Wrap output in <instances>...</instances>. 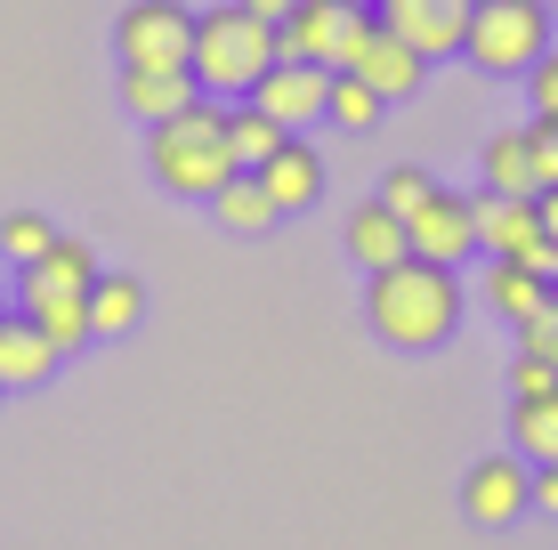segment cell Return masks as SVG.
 <instances>
[{
  "label": "cell",
  "mask_w": 558,
  "mask_h": 550,
  "mask_svg": "<svg viewBox=\"0 0 558 550\" xmlns=\"http://www.w3.org/2000/svg\"><path fill=\"white\" fill-rule=\"evenodd\" d=\"M364 325H373L389 349L405 356H429L461 332V268L446 259H397V268H373L364 276Z\"/></svg>",
  "instance_id": "cell-1"
},
{
  "label": "cell",
  "mask_w": 558,
  "mask_h": 550,
  "mask_svg": "<svg viewBox=\"0 0 558 550\" xmlns=\"http://www.w3.org/2000/svg\"><path fill=\"white\" fill-rule=\"evenodd\" d=\"M146 170L162 195L179 203H210L227 179H235V146H227V106L219 98H195L186 113H170V122L146 130Z\"/></svg>",
  "instance_id": "cell-2"
},
{
  "label": "cell",
  "mask_w": 558,
  "mask_h": 550,
  "mask_svg": "<svg viewBox=\"0 0 558 550\" xmlns=\"http://www.w3.org/2000/svg\"><path fill=\"white\" fill-rule=\"evenodd\" d=\"M276 57H283V33L267 25V16H252L243 0L195 9V82H203V98H219V106L252 98Z\"/></svg>",
  "instance_id": "cell-3"
},
{
  "label": "cell",
  "mask_w": 558,
  "mask_h": 550,
  "mask_svg": "<svg viewBox=\"0 0 558 550\" xmlns=\"http://www.w3.org/2000/svg\"><path fill=\"white\" fill-rule=\"evenodd\" d=\"M550 41H558L550 0H477L461 57H470V65L486 73V82H526V73H534V57H543Z\"/></svg>",
  "instance_id": "cell-4"
},
{
  "label": "cell",
  "mask_w": 558,
  "mask_h": 550,
  "mask_svg": "<svg viewBox=\"0 0 558 550\" xmlns=\"http://www.w3.org/2000/svg\"><path fill=\"white\" fill-rule=\"evenodd\" d=\"M113 57H122V65L195 73V9H186V0H130V9L113 16Z\"/></svg>",
  "instance_id": "cell-5"
},
{
  "label": "cell",
  "mask_w": 558,
  "mask_h": 550,
  "mask_svg": "<svg viewBox=\"0 0 558 550\" xmlns=\"http://www.w3.org/2000/svg\"><path fill=\"white\" fill-rule=\"evenodd\" d=\"M380 9H356V0H300L292 16H283V57H307V65H349V49H356V33L373 25Z\"/></svg>",
  "instance_id": "cell-6"
},
{
  "label": "cell",
  "mask_w": 558,
  "mask_h": 550,
  "mask_svg": "<svg viewBox=\"0 0 558 550\" xmlns=\"http://www.w3.org/2000/svg\"><path fill=\"white\" fill-rule=\"evenodd\" d=\"M534 510V462L526 453H486V462L461 478V518L470 526H518Z\"/></svg>",
  "instance_id": "cell-7"
},
{
  "label": "cell",
  "mask_w": 558,
  "mask_h": 550,
  "mask_svg": "<svg viewBox=\"0 0 558 550\" xmlns=\"http://www.w3.org/2000/svg\"><path fill=\"white\" fill-rule=\"evenodd\" d=\"M340 73H364L389 106H405V98H421V82H429V57H421L413 41H397V33L373 16V25L356 33V49H349V65H340Z\"/></svg>",
  "instance_id": "cell-8"
},
{
  "label": "cell",
  "mask_w": 558,
  "mask_h": 550,
  "mask_svg": "<svg viewBox=\"0 0 558 550\" xmlns=\"http://www.w3.org/2000/svg\"><path fill=\"white\" fill-rule=\"evenodd\" d=\"M470 16H477V0H380V25H389L397 41H413L429 65L437 57H461Z\"/></svg>",
  "instance_id": "cell-9"
},
{
  "label": "cell",
  "mask_w": 558,
  "mask_h": 550,
  "mask_svg": "<svg viewBox=\"0 0 558 550\" xmlns=\"http://www.w3.org/2000/svg\"><path fill=\"white\" fill-rule=\"evenodd\" d=\"M324 98H332V65H307V57H276V65L259 73V89H252V106H267L283 130H316Z\"/></svg>",
  "instance_id": "cell-10"
},
{
  "label": "cell",
  "mask_w": 558,
  "mask_h": 550,
  "mask_svg": "<svg viewBox=\"0 0 558 550\" xmlns=\"http://www.w3.org/2000/svg\"><path fill=\"white\" fill-rule=\"evenodd\" d=\"M405 227H413V252H421V259H446V268L477 259V195H453V186H437V195L421 203Z\"/></svg>",
  "instance_id": "cell-11"
},
{
  "label": "cell",
  "mask_w": 558,
  "mask_h": 550,
  "mask_svg": "<svg viewBox=\"0 0 558 550\" xmlns=\"http://www.w3.org/2000/svg\"><path fill=\"white\" fill-rule=\"evenodd\" d=\"M543 211H534V195H486L477 186V252L486 259H534L543 252Z\"/></svg>",
  "instance_id": "cell-12"
},
{
  "label": "cell",
  "mask_w": 558,
  "mask_h": 550,
  "mask_svg": "<svg viewBox=\"0 0 558 550\" xmlns=\"http://www.w3.org/2000/svg\"><path fill=\"white\" fill-rule=\"evenodd\" d=\"M340 243H349V259H356L364 276H373V268H397V259H413V227H405V211H389L380 195H364L356 211H349Z\"/></svg>",
  "instance_id": "cell-13"
},
{
  "label": "cell",
  "mask_w": 558,
  "mask_h": 550,
  "mask_svg": "<svg viewBox=\"0 0 558 550\" xmlns=\"http://www.w3.org/2000/svg\"><path fill=\"white\" fill-rule=\"evenodd\" d=\"M57 365H65V356H57V340L33 325L25 308L0 316V389H41Z\"/></svg>",
  "instance_id": "cell-14"
},
{
  "label": "cell",
  "mask_w": 558,
  "mask_h": 550,
  "mask_svg": "<svg viewBox=\"0 0 558 550\" xmlns=\"http://www.w3.org/2000/svg\"><path fill=\"white\" fill-rule=\"evenodd\" d=\"M259 186L276 195V211H283V219H292V211H316V195H324V162H316V146H307L300 130H292V138H283L276 155L259 162Z\"/></svg>",
  "instance_id": "cell-15"
},
{
  "label": "cell",
  "mask_w": 558,
  "mask_h": 550,
  "mask_svg": "<svg viewBox=\"0 0 558 550\" xmlns=\"http://www.w3.org/2000/svg\"><path fill=\"white\" fill-rule=\"evenodd\" d=\"M203 98V82L195 73H162V65H122V113L130 122H170V113H186Z\"/></svg>",
  "instance_id": "cell-16"
},
{
  "label": "cell",
  "mask_w": 558,
  "mask_h": 550,
  "mask_svg": "<svg viewBox=\"0 0 558 550\" xmlns=\"http://www.w3.org/2000/svg\"><path fill=\"white\" fill-rule=\"evenodd\" d=\"M477 179L486 195H543V162H534V122L526 130H494L477 146Z\"/></svg>",
  "instance_id": "cell-17"
},
{
  "label": "cell",
  "mask_w": 558,
  "mask_h": 550,
  "mask_svg": "<svg viewBox=\"0 0 558 550\" xmlns=\"http://www.w3.org/2000/svg\"><path fill=\"white\" fill-rule=\"evenodd\" d=\"M550 300H558V283L543 268H526V259H486V308L502 316V325H526Z\"/></svg>",
  "instance_id": "cell-18"
},
{
  "label": "cell",
  "mask_w": 558,
  "mask_h": 550,
  "mask_svg": "<svg viewBox=\"0 0 558 550\" xmlns=\"http://www.w3.org/2000/svg\"><path fill=\"white\" fill-rule=\"evenodd\" d=\"M146 325V283L130 268H98V283H89V332L98 340H130Z\"/></svg>",
  "instance_id": "cell-19"
},
{
  "label": "cell",
  "mask_w": 558,
  "mask_h": 550,
  "mask_svg": "<svg viewBox=\"0 0 558 550\" xmlns=\"http://www.w3.org/2000/svg\"><path fill=\"white\" fill-rule=\"evenodd\" d=\"M98 283V252L82 235H57L33 268H16V292H89Z\"/></svg>",
  "instance_id": "cell-20"
},
{
  "label": "cell",
  "mask_w": 558,
  "mask_h": 550,
  "mask_svg": "<svg viewBox=\"0 0 558 550\" xmlns=\"http://www.w3.org/2000/svg\"><path fill=\"white\" fill-rule=\"evenodd\" d=\"M16 308L57 340V356H82L89 340H98L89 332V292H16Z\"/></svg>",
  "instance_id": "cell-21"
},
{
  "label": "cell",
  "mask_w": 558,
  "mask_h": 550,
  "mask_svg": "<svg viewBox=\"0 0 558 550\" xmlns=\"http://www.w3.org/2000/svg\"><path fill=\"white\" fill-rule=\"evenodd\" d=\"M210 219H219L227 235H267V227H276L283 211H276V195L259 186V170H235V179L210 195Z\"/></svg>",
  "instance_id": "cell-22"
},
{
  "label": "cell",
  "mask_w": 558,
  "mask_h": 550,
  "mask_svg": "<svg viewBox=\"0 0 558 550\" xmlns=\"http://www.w3.org/2000/svg\"><path fill=\"white\" fill-rule=\"evenodd\" d=\"M283 138H292V130H283L267 106H252V98H235V106H227V146H235V162H243V170H259Z\"/></svg>",
  "instance_id": "cell-23"
},
{
  "label": "cell",
  "mask_w": 558,
  "mask_h": 550,
  "mask_svg": "<svg viewBox=\"0 0 558 550\" xmlns=\"http://www.w3.org/2000/svg\"><path fill=\"white\" fill-rule=\"evenodd\" d=\"M510 445L526 462H558V389L550 396H510Z\"/></svg>",
  "instance_id": "cell-24"
},
{
  "label": "cell",
  "mask_w": 558,
  "mask_h": 550,
  "mask_svg": "<svg viewBox=\"0 0 558 550\" xmlns=\"http://www.w3.org/2000/svg\"><path fill=\"white\" fill-rule=\"evenodd\" d=\"M380 113H389V98H380L364 73H332V98H324V122L332 130H373Z\"/></svg>",
  "instance_id": "cell-25"
},
{
  "label": "cell",
  "mask_w": 558,
  "mask_h": 550,
  "mask_svg": "<svg viewBox=\"0 0 558 550\" xmlns=\"http://www.w3.org/2000/svg\"><path fill=\"white\" fill-rule=\"evenodd\" d=\"M49 243H57V227L41 211H9V219H0V259H9V268H33Z\"/></svg>",
  "instance_id": "cell-26"
},
{
  "label": "cell",
  "mask_w": 558,
  "mask_h": 550,
  "mask_svg": "<svg viewBox=\"0 0 558 550\" xmlns=\"http://www.w3.org/2000/svg\"><path fill=\"white\" fill-rule=\"evenodd\" d=\"M429 195H437V179H429L421 162H397L389 179H380V203H389V211H405V219H413V211H421Z\"/></svg>",
  "instance_id": "cell-27"
},
{
  "label": "cell",
  "mask_w": 558,
  "mask_h": 550,
  "mask_svg": "<svg viewBox=\"0 0 558 550\" xmlns=\"http://www.w3.org/2000/svg\"><path fill=\"white\" fill-rule=\"evenodd\" d=\"M526 106H534V122H558V41L534 57V73H526Z\"/></svg>",
  "instance_id": "cell-28"
},
{
  "label": "cell",
  "mask_w": 558,
  "mask_h": 550,
  "mask_svg": "<svg viewBox=\"0 0 558 550\" xmlns=\"http://www.w3.org/2000/svg\"><path fill=\"white\" fill-rule=\"evenodd\" d=\"M550 389H558V365L534 356V349H518L510 356V396H550Z\"/></svg>",
  "instance_id": "cell-29"
},
{
  "label": "cell",
  "mask_w": 558,
  "mask_h": 550,
  "mask_svg": "<svg viewBox=\"0 0 558 550\" xmlns=\"http://www.w3.org/2000/svg\"><path fill=\"white\" fill-rule=\"evenodd\" d=\"M518 349H534V356H550V365H558V300H550L543 316H526V325H518Z\"/></svg>",
  "instance_id": "cell-30"
},
{
  "label": "cell",
  "mask_w": 558,
  "mask_h": 550,
  "mask_svg": "<svg viewBox=\"0 0 558 550\" xmlns=\"http://www.w3.org/2000/svg\"><path fill=\"white\" fill-rule=\"evenodd\" d=\"M534 162H543V186H558V122H534Z\"/></svg>",
  "instance_id": "cell-31"
},
{
  "label": "cell",
  "mask_w": 558,
  "mask_h": 550,
  "mask_svg": "<svg viewBox=\"0 0 558 550\" xmlns=\"http://www.w3.org/2000/svg\"><path fill=\"white\" fill-rule=\"evenodd\" d=\"M534 510L558 518V462H534Z\"/></svg>",
  "instance_id": "cell-32"
},
{
  "label": "cell",
  "mask_w": 558,
  "mask_h": 550,
  "mask_svg": "<svg viewBox=\"0 0 558 550\" xmlns=\"http://www.w3.org/2000/svg\"><path fill=\"white\" fill-rule=\"evenodd\" d=\"M534 211H543V235L558 243V186H543V195H534Z\"/></svg>",
  "instance_id": "cell-33"
},
{
  "label": "cell",
  "mask_w": 558,
  "mask_h": 550,
  "mask_svg": "<svg viewBox=\"0 0 558 550\" xmlns=\"http://www.w3.org/2000/svg\"><path fill=\"white\" fill-rule=\"evenodd\" d=\"M243 9H252V16H267V25H283V16H292L300 0H243Z\"/></svg>",
  "instance_id": "cell-34"
},
{
  "label": "cell",
  "mask_w": 558,
  "mask_h": 550,
  "mask_svg": "<svg viewBox=\"0 0 558 550\" xmlns=\"http://www.w3.org/2000/svg\"><path fill=\"white\" fill-rule=\"evenodd\" d=\"M9 308H16V300H9V276H0V316H9Z\"/></svg>",
  "instance_id": "cell-35"
},
{
  "label": "cell",
  "mask_w": 558,
  "mask_h": 550,
  "mask_svg": "<svg viewBox=\"0 0 558 550\" xmlns=\"http://www.w3.org/2000/svg\"><path fill=\"white\" fill-rule=\"evenodd\" d=\"M356 9H380V0H356Z\"/></svg>",
  "instance_id": "cell-36"
},
{
  "label": "cell",
  "mask_w": 558,
  "mask_h": 550,
  "mask_svg": "<svg viewBox=\"0 0 558 550\" xmlns=\"http://www.w3.org/2000/svg\"><path fill=\"white\" fill-rule=\"evenodd\" d=\"M550 16H558V0H550Z\"/></svg>",
  "instance_id": "cell-37"
},
{
  "label": "cell",
  "mask_w": 558,
  "mask_h": 550,
  "mask_svg": "<svg viewBox=\"0 0 558 550\" xmlns=\"http://www.w3.org/2000/svg\"><path fill=\"white\" fill-rule=\"evenodd\" d=\"M0 396H9V389H0Z\"/></svg>",
  "instance_id": "cell-38"
}]
</instances>
